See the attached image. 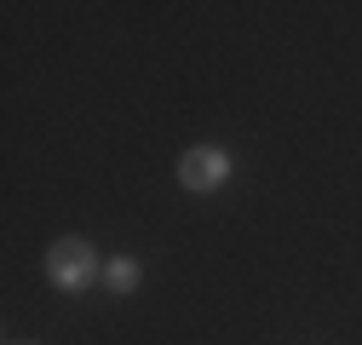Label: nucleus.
<instances>
[{"label":"nucleus","instance_id":"obj_1","mask_svg":"<svg viewBox=\"0 0 362 345\" xmlns=\"http://www.w3.org/2000/svg\"><path fill=\"white\" fill-rule=\"evenodd\" d=\"M47 276H52V288L81 293V288H93V282L104 276V259L93 253L86 236H58V242L47 247Z\"/></svg>","mask_w":362,"mask_h":345},{"label":"nucleus","instance_id":"obj_4","mask_svg":"<svg viewBox=\"0 0 362 345\" xmlns=\"http://www.w3.org/2000/svg\"><path fill=\"white\" fill-rule=\"evenodd\" d=\"M6 345H35V339H6Z\"/></svg>","mask_w":362,"mask_h":345},{"label":"nucleus","instance_id":"obj_3","mask_svg":"<svg viewBox=\"0 0 362 345\" xmlns=\"http://www.w3.org/2000/svg\"><path fill=\"white\" fill-rule=\"evenodd\" d=\"M104 282L115 288V293H139V282H144V265L132 253H115V259H104Z\"/></svg>","mask_w":362,"mask_h":345},{"label":"nucleus","instance_id":"obj_2","mask_svg":"<svg viewBox=\"0 0 362 345\" xmlns=\"http://www.w3.org/2000/svg\"><path fill=\"white\" fill-rule=\"evenodd\" d=\"M230 150L224 144H190L185 156H178V185L185 190H196V196H207V190H218V185H230Z\"/></svg>","mask_w":362,"mask_h":345}]
</instances>
